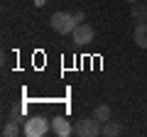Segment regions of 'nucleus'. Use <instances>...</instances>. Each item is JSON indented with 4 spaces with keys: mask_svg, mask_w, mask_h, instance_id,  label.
I'll list each match as a JSON object with an SVG mask.
<instances>
[{
    "mask_svg": "<svg viewBox=\"0 0 147 137\" xmlns=\"http://www.w3.org/2000/svg\"><path fill=\"white\" fill-rule=\"evenodd\" d=\"M49 22L57 34H74V30H76V20L71 12H54Z\"/></svg>",
    "mask_w": 147,
    "mask_h": 137,
    "instance_id": "obj_2",
    "label": "nucleus"
},
{
    "mask_svg": "<svg viewBox=\"0 0 147 137\" xmlns=\"http://www.w3.org/2000/svg\"><path fill=\"white\" fill-rule=\"evenodd\" d=\"M123 132V127L118 125L113 118H110L108 122H103V130H100V135H105V137H115V135H120Z\"/></svg>",
    "mask_w": 147,
    "mask_h": 137,
    "instance_id": "obj_8",
    "label": "nucleus"
},
{
    "mask_svg": "<svg viewBox=\"0 0 147 137\" xmlns=\"http://www.w3.org/2000/svg\"><path fill=\"white\" fill-rule=\"evenodd\" d=\"M20 132H25V130H20L17 120H10V122H5V125H3V137H17Z\"/></svg>",
    "mask_w": 147,
    "mask_h": 137,
    "instance_id": "obj_9",
    "label": "nucleus"
},
{
    "mask_svg": "<svg viewBox=\"0 0 147 137\" xmlns=\"http://www.w3.org/2000/svg\"><path fill=\"white\" fill-rule=\"evenodd\" d=\"M132 39L140 49H147V22H137L132 30Z\"/></svg>",
    "mask_w": 147,
    "mask_h": 137,
    "instance_id": "obj_6",
    "label": "nucleus"
},
{
    "mask_svg": "<svg viewBox=\"0 0 147 137\" xmlns=\"http://www.w3.org/2000/svg\"><path fill=\"white\" fill-rule=\"evenodd\" d=\"M52 132H54L57 137H69V135H74V125H71L64 115H57V118L52 120Z\"/></svg>",
    "mask_w": 147,
    "mask_h": 137,
    "instance_id": "obj_5",
    "label": "nucleus"
},
{
    "mask_svg": "<svg viewBox=\"0 0 147 137\" xmlns=\"http://www.w3.org/2000/svg\"><path fill=\"white\" fill-rule=\"evenodd\" d=\"M74 20H76V25H81V22H84V12L76 10V12H74Z\"/></svg>",
    "mask_w": 147,
    "mask_h": 137,
    "instance_id": "obj_11",
    "label": "nucleus"
},
{
    "mask_svg": "<svg viewBox=\"0 0 147 137\" xmlns=\"http://www.w3.org/2000/svg\"><path fill=\"white\" fill-rule=\"evenodd\" d=\"M93 118H96L98 122H108L110 118H113V113H110V108H108V105H98V108L93 110Z\"/></svg>",
    "mask_w": 147,
    "mask_h": 137,
    "instance_id": "obj_10",
    "label": "nucleus"
},
{
    "mask_svg": "<svg viewBox=\"0 0 147 137\" xmlns=\"http://www.w3.org/2000/svg\"><path fill=\"white\" fill-rule=\"evenodd\" d=\"M52 130V120H47L44 115H34L30 120H25V135L27 137H42Z\"/></svg>",
    "mask_w": 147,
    "mask_h": 137,
    "instance_id": "obj_3",
    "label": "nucleus"
},
{
    "mask_svg": "<svg viewBox=\"0 0 147 137\" xmlns=\"http://www.w3.org/2000/svg\"><path fill=\"white\" fill-rule=\"evenodd\" d=\"M100 130H103V122H98L96 118H79L74 122V135L79 137H96L100 135Z\"/></svg>",
    "mask_w": 147,
    "mask_h": 137,
    "instance_id": "obj_1",
    "label": "nucleus"
},
{
    "mask_svg": "<svg viewBox=\"0 0 147 137\" xmlns=\"http://www.w3.org/2000/svg\"><path fill=\"white\" fill-rule=\"evenodd\" d=\"M130 15L135 22H147V0L145 3H135V5H130Z\"/></svg>",
    "mask_w": 147,
    "mask_h": 137,
    "instance_id": "obj_7",
    "label": "nucleus"
},
{
    "mask_svg": "<svg viewBox=\"0 0 147 137\" xmlns=\"http://www.w3.org/2000/svg\"><path fill=\"white\" fill-rule=\"evenodd\" d=\"M96 37V30L91 25H86V22H81V25H76V30H74V44H79V47H84V44L93 42Z\"/></svg>",
    "mask_w": 147,
    "mask_h": 137,
    "instance_id": "obj_4",
    "label": "nucleus"
},
{
    "mask_svg": "<svg viewBox=\"0 0 147 137\" xmlns=\"http://www.w3.org/2000/svg\"><path fill=\"white\" fill-rule=\"evenodd\" d=\"M125 3H130V5H135V3H140V0H125Z\"/></svg>",
    "mask_w": 147,
    "mask_h": 137,
    "instance_id": "obj_12",
    "label": "nucleus"
}]
</instances>
